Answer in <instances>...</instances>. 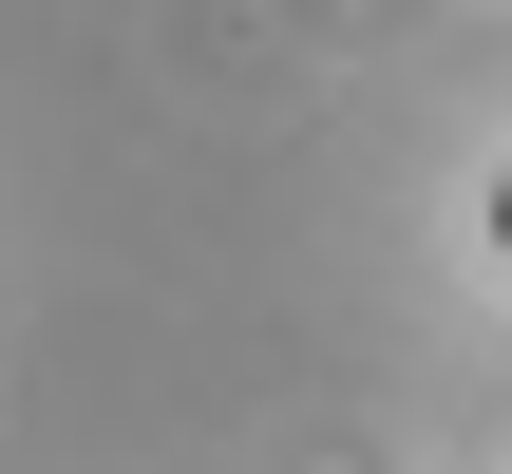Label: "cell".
<instances>
[{
  "label": "cell",
  "mask_w": 512,
  "mask_h": 474,
  "mask_svg": "<svg viewBox=\"0 0 512 474\" xmlns=\"http://www.w3.org/2000/svg\"><path fill=\"white\" fill-rule=\"evenodd\" d=\"M494 247H512V171H494Z\"/></svg>",
  "instance_id": "obj_1"
}]
</instances>
